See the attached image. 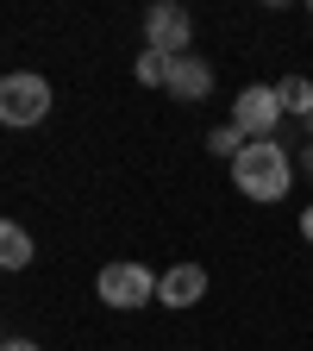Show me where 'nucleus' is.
<instances>
[{
    "mask_svg": "<svg viewBox=\"0 0 313 351\" xmlns=\"http://www.w3.org/2000/svg\"><path fill=\"white\" fill-rule=\"evenodd\" d=\"M288 182H295V163H288V151H282L276 138H251V145L232 157V189H238L245 201H282Z\"/></svg>",
    "mask_w": 313,
    "mask_h": 351,
    "instance_id": "f257e3e1",
    "label": "nucleus"
},
{
    "mask_svg": "<svg viewBox=\"0 0 313 351\" xmlns=\"http://www.w3.org/2000/svg\"><path fill=\"white\" fill-rule=\"evenodd\" d=\"M44 113H51V82H44V75H32V69L0 75V125L25 132V125H38Z\"/></svg>",
    "mask_w": 313,
    "mask_h": 351,
    "instance_id": "f03ea898",
    "label": "nucleus"
},
{
    "mask_svg": "<svg viewBox=\"0 0 313 351\" xmlns=\"http://www.w3.org/2000/svg\"><path fill=\"white\" fill-rule=\"evenodd\" d=\"M95 295L107 307H119V314H132V307L157 301V276L145 270V263H107V270L95 276Z\"/></svg>",
    "mask_w": 313,
    "mask_h": 351,
    "instance_id": "7ed1b4c3",
    "label": "nucleus"
},
{
    "mask_svg": "<svg viewBox=\"0 0 313 351\" xmlns=\"http://www.w3.org/2000/svg\"><path fill=\"white\" fill-rule=\"evenodd\" d=\"M195 44V19L188 7H175V0H157L145 13V51H163V57H188Z\"/></svg>",
    "mask_w": 313,
    "mask_h": 351,
    "instance_id": "20e7f679",
    "label": "nucleus"
},
{
    "mask_svg": "<svg viewBox=\"0 0 313 351\" xmlns=\"http://www.w3.org/2000/svg\"><path fill=\"white\" fill-rule=\"evenodd\" d=\"M232 125L245 132V138H276V125H282V101H276V88H270V82L238 88V101H232Z\"/></svg>",
    "mask_w": 313,
    "mask_h": 351,
    "instance_id": "39448f33",
    "label": "nucleus"
},
{
    "mask_svg": "<svg viewBox=\"0 0 313 351\" xmlns=\"http://www.w3.org/2000/svg\"><path fill=\"white\" fill-rule=\"evenodd\" d=\"M207 295V270L201 263H169V270L157 276V301L163 307H195Z\"/></svg>",
    "mask_w": 313,
    "mask_h": 351,
    "instance_id": "423d86ee",
    "label": "nucleus"
},
{
    "mask_svg": "<svg viewBox=\"0 0 313 351\" xmlns=\"http://www.w3.org/2000/svg\"><path fill=\"white\" fill-rule=\"evenodd\" d=\"M169 95H175V101H207V95H213V63L195 57V51L175 57V63H169Z\"/></svg>",
    "mask_w": 313,
    "mask_h": 351,
    "instance_id": "0eeeda50",
    "label": "nucleus"
},
{
    "mask_svg": "<svg viewBox=\"0 0 313 351\" xmlns=\"http://www.w3.org/2000/svg\"><path fill=\"white\" fill-rule=\"evenodd\" d=\"M32 263V232L19 219H0V270H25Z\"/></svg>",
    "mask_w": 313,
    "mask_h": 351,
    "instance_id": "6e6552de",
    "label": "nucleus"
},
{
    "mask_svg": "<svg viewBox=\"0 0 313 351\" xmlns=\"http://www.w3.org/2000/svg\"><path fill=\"white\" fill-rule=\"evenodd\" d=\"M276 101H282V119H307L313 113V82L307 75H282L276 82Z\"/></svg>",
    "mask_w": 313,
    "mask_h": 351,
    "instance_id": "1a4fd4ad",
    "label": "nucleus"
},
{
    "mask_svg": "<svg viewBox=\"0 0 313 351\" xmlns=\"http://www.w3.org/2000/svg\"><path fill=\"white\" fill-rule=\"evenodd\" d=\"M169 63L175 57H163V51H138V82L145 88H169Z\"/></svg>",
    "mask_w": 313,
    "mask_h": 351,
    "instance_id": "9d476101",
    "label": "nucleus"
},
{
    "mask_svg": "<svg viewBox=\"0 0 313 351\" xmlns=\"http://www.w3.org/2000/svg\"><path fill=\"white\" fill-rule=\"evenodd\" d=\"M245 145H251V138H245L238 125H213V132H207V151H213V157H238Z\"/></svg>",
    "mask_w": 313,
    "mask_h": 351,
    "instance_id": "9b49d317",
    "label": "nucleus"
},
{
    "mask_svg": "<svg viewBox=\"0 0 313 351\" xmlns=\"http://www.w3.org/2000/svg\"><path fill=\"white\" fill-rule=\"evenodd\" d=\"M301 239H307V245H313V207H307V213H301Z\"/></svg>",
    "mask_w": 313,
    "mask_h": 351,
    "instance_id": "f8f14e48",
    "label": "nucleus"
},
{
    "mask_svg": "<svg viewBox=\"0 0 313 351\" xmlns=\"http://www.w3.org/2000/svg\"><path fill=\"white\" fill-rule=\"evenodd\" d=\"M0 351H38L32 339H7V345H0Z\"/></svg>",
    "mask_w": 313,
    "mask_h": 351,
    "instance_id": "ddd939ff",
    "label": "nucleus"
},
{
    "mask_svg": "<svg viewBox=\"0 0 313 351\" xmlns=\"http://www.w3.org/2000/svg\"><path fill=\"white\" fill-rule=\"evenodd\" d=\"M301 169H307V176H313V145H307V151H301Z\"/></svg>",
    "mask_w": 313,
    "mask_h": 351,
    "instance_id": "4468645a",
    "label": "nucleus"
},
{
    "mask_svg": "<svg viewBox=\"0 0 313 351\" xmlns=\"http://www.w3.org/2000/svg\"><path fill=\"white\" fill-rule=\"evenodd\" d=\"M301 125H307V132H313V113H307V119H301Z\"/></svg>",
    "mask_w": 313,
    "mask_h": 351,
    "instance_id": "2eb2a0df",
    "label": "nucleus"
},
{
    "mask_svg": "<svg viewBox=\"0 0 313 351\" xmlns=\"http://www.w3.org/2000/svg\"><path fill=\"white\" fill-rule=\"evenodd\" d=\"M307 13H313V7H307Z\"/></svg>",
    "mask_w": 313,
    "mask_h": 351,
    "instance_id": "dca6fc26",
    "label": "nucleus"
}]
</instances>
